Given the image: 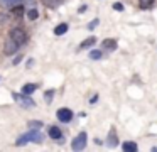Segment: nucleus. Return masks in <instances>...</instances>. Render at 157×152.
I'll list each match as a JSON object with an SVG mask.
<instances>
[{
	"label": "nucleus",
	"instance_id": "nucleus-19",
	"mask_svg": "<svg viewBox=\"0 0 157 152\" xmlns=\"http://www.w3.org/2000/svg\"><path fill=\"white\" fill-rule=\"evenodd\" d=\"M103 54H101V51H91V53H90V57H91V59H100V57H101Z\"/></svg>",
	"mask_w": 157,
	"mask_h": 152
},
{
	"label": "nucleus",
	"instance_id": "nucleus-18",
	"mask_svg": "<svg viewBox=\"0 0 157 152\" xmlns=\"http://www.w3.org/2000/svg\"><path fill=\"white\" fill-rule=\"evenodd\" d=\"M42 127V122L39 120H31L29 122V128H41Z\"/></svg>",
	"mask_w": 157,
	"mask_h": 152
},
{
	"label": "nucleus",
	"instance_id": "nucleus-12",
	"mask_svg": "<svg viewBox=\"0 0 157 152\" xmlns=\"http://www.w3.org/2000/svg\"><path fill=\"white\" fill-rule=\"evenodd\" d=\"M36 90H37V84L36 83H25L24 86H22V93L24 95H32Z\"/></svg>",
	"mask_w": 157,
	"mask_h": 152
},
{
	"label": "nucleus",
	"instance_id": "nucleus-2",
	"mask_svg": "<svg viewBox=\"0 0 157 152\" xmlns=\"http://www.w3.org/2000/svg\"><path fill=\"white\" fill-rule=\"evenodd\" d=\"M7 37L14 41V42L17 44L19 47H22L24 44H27V39H29V37H27V32H25L22 27H12Z\"/></svg>",
	"mask_w": 157,
	"mask_h": 152
},
{
	"label": "nucleus",
	"instance_id": "nucleus-15",
	"mask_svg": "<svg viewBox=\"0 0 157 152\" xmlns=\"http://www.w3.org/2000/svg\"><path fill=\"white\" fill-rule=\"evenodd\" d=\"M95 42H96V37H95V36H90L88 39H85L81 44H79V49H86V47H91Z\"/></svg>",
	"mask_w": 157,
	"mask_h": 152
},
{
	"label": "nucleus",
	"instance_id": "nucleus-24",
	"mask_svg": "<svg viewBox=\"0 0 157 152\" xmlns=\"http://www.w3.org/2000/svg\"><path fill=\"white\" fill-rule=\"evenodd\" d=\"M78 12H79V14L86 12V5H81V7H79V9H78Z\"/></svg>",
	"mask_w": 157,
	"mask_h": 152
},
{
	"label": "nucleus",
	"instance_id": "nucleus-23",
	"mask_svg": "<svg viewBox=\"0 0 157 152\" xmlns=\"http://www.w3.org/2000/svg\"><path fill=\"white\" fill-rule=\"evenodd\" d=\"M21 61H22V56H17V57H15L14 61H12V63H14V66H17V64L21 63Z\"/></svg>",
	"mask_w": 157,
	"mask_h": 152
},
{
	"label": "nucleus",
	"instance_id": "nucleus-25",
	"mask_svg": "<svg viewBox=\"0 0 157 152\" xmlns=\"http://www.w3.org/2000/svg\"><path fill=\"white\" fill-rule=\"evenodd\" d=\"M96 100H98V95H95V96H93L91 100H90V103H91V105H93V103H96Z\"/></svg>",
	"mask_w": 157,
	"mask_h": 152
},
{
	"label": "nucleus",
	"instance_id": "nucleus-6",
	"mask_svg": "<svg viewBox=\"0 0 157 152\" xmlns=\"http://www.w3.org/2000/svg\"><path fill=\"white\" fill-rule=\"evenodd\" d=\"M48 134H49V137H51L52 140H58L59 144H63V140H64V137H63V132H61V128H59V127H56V125H51V127H49Z\"/></svg>",
	"mask_w": 157,
	"mask_h": 152
},
{
	"label": "nucleus",
	"instance_id": "nucleus-3",
	"mask_svg": "<svg viewBox=\"0 0 157 152\" xmlns=\"http://www.w3.org/2000/svg\"><path fill=\"white\" fill-rule=\"evenodd\" d=\"M15 103H19L21 107L24 108H34L36 107V101L31 98V95H24V93H12Z\"/></svg>",
	"mask_w": 157,
	"mask_h": 152
},
{
	"label": "nucleus",
	"instance_id": "nucleus-22",
	"mask_svg": "<svg viewBox=\"0 0 157 152\" xmlns=\"http://www.w3.org/2000/svg\"><path fill=\"white\" fill-rule=\"evenodd\" d=\"M98 22H100V20H98V19H95V20H93L91 24H88V29H90V30H93V29H95L96 25H98Z\"/></svg>",
	"mask_w": 157,
	"mask_h": 152
},
{
	"label": "nucleus",
	"instance_id": "nucleus-16",
	"mask_svg": "<svg viewBox=\"0 0 157 152\" xmlns=\"http://www.w3.org/2000/svg\"><path fill=\"white\" fill-rule=\"evenodd\" d=\"M154 2H155V0H139V5L142 10H149V9H152Z\"/></svg>",
	"mask_w": 157,
	"mask_h": 152
},
{
	"label": "nucleus",
	"instance_id": "nucleus-8",
	"mask_svg": "<svg viewBox=\"0 0 157 152\" xmlns=\"http://www.w3.org/2000/svg\"><path fill=\"white\" fill-rule=\"evenodd\" d=\"M106 144H108V147H117V145H118V135H117V130L113 127L110 128V132H108Z\"/></svg>",
	"mask_w": 157,
	"mask_h": 152
},
{
	"label": "nucleus",
	"instance_id": "nucleus-21",
	"mask_svg": "<svg viewBox=\"0 0 157 152\" xmlns=\"http://www.w3.org/2000/svg\"><path fill=\"white\" fill-rule=\"evenodd\" d=\"M113 9H115V10H118V12H123V9H125V7H123V3L115 2V3H113Z\"/></svg>",
	"mask_w": 157,
	"mask_h": 152
},
{
	"label": "nucleus",
	"instance_id": "nucleus-14",
	"mask_svg": "<svg viewBox=\"0 0 157 152\" xmlns=\"http://www.w3.org/2000/svg\"><path fill=\"white\" fill-rule=\"evenodd\" d=\"M122 149H123L125 152H137V150H139V147H137L135 142H130V140H128V142H123Z\"/></svg>",
	"mask_w": 157,
	"mask_h": 152
},
{
	"label": "nucleus",
	"instance_id": "nucleus-1",
	"mask_svg": "<svg viewBox=\"0 0 157 152\" xmlns=\"http://www.w3.org/2000/svg\"><path fill=\"white\" fill-rule=\"evenodd\" d=\"M44 142V134L39 132L37 128H31L29 132H25L24 135L17 138L15 145H25V144H42Z\"/></svg>",
	"mask_w": 157,
	"mask_h": 152
},
{
	"label": "nucleus",
	"instance_id": "nucleus-9",
	"mask_svg": "<svg viewBox=\"0 0 157 152\" xmlns=\"http://www.w3.org/2000/svg\"><path fill=\"white\" fill-rule=\"evenodd\" d=\"M101 47L106 51H115L118 47V42H117V39H105L101 42Z\"/></svg>",
	"mask_w": 157,
	"mask_h": 152
},
{
	"label": "nucleus",
	"instance_id": "nucleus-17",
	"mask_svg": "<svg viewBox=\"0 0 157 152\" xmlns=\"http://www.w3.org/2000/svg\"><path fill=\"white\" fill-rule=\"evenodd\" d=\"M25 15H27L29 20H36L39 17V12H37V9H29L27 12H25Z\"/></svg>",
	"mask_w": 157,
	"mask_h": 152
},
{
	"label": "nucleus",
	"instance_id": "nucleus-20",
	"mask_svg": "<svg viewBox=\"0 0 157 152\" xmlns=\"http://www.w3.org/2000/svg\"><path fill=\"white\" fill-rule=\"evenodd\" d=\"M46 101H48V103H51V100H52V96H54V90H49V91H46Z\"/></svg>",
	"mask_w": 157,
	"mask_h": 152
},
{
	"label": "nucleus",
	"instance_id": "nucleus-11",
	"mask_svg": "<svg viewBox=\"0 0 157 152\" xmlns=\"http://www.w3.org/2000/svg\"><path fill=\"white\" fill-rule=\"evenodd\" d=\"M42 3H44L48 9H58L59 5H63L64 3V0H41Z\"/></svg>",
	"mask_w": 157,
	"mask_h": 152
},
{
	"label": "nucleus",
	"instance_id": "nucleus-4",
	"mask_svg": "<svg viewBox=\"0 0 157 152\" xmlns=\"http://www.w3.org/2000/svg\"><path fill=\"white\" fill-rule=\"evenodd\" d=\"M86 142H88V135H86V132H79V134L73 138L71 149L73 150H83V149L86 147Z\"/></svg>",
	"mask_w": 157,
	"mask_h": 152
},
{
	"label": "nucleus",
	"instance_id": "nucleus-5",
	"mask_svg": "<svg viewBox=\"0 0 157 152\" xmlns=\"http://www.w3.org/2000/svg\"><path fill=\"white\" fill-rule=\"evenodd\" d=\"M56 115H58V120L63 122V123H69L73 120V111L69 108H59Z\"/></svg>",
	"mask_w": 157,
	"mask_h": 152
},
{
	"label": "nucleus",
	"instance_id": "nucleus-13",
	"mask_svg": "<svg viewBox=\"0 0 157 152\" xmlns=\"http://www.w3.org/2000/svg\"><path fill=\"white\" fill-rule=\"evenodd\" d=\"M68 29H69V25L66 22H63V24H59V25L54 27V34H56V36H63V34L68 32Z\"/></svg>",
	"mask_w": 157,
	"mask_h": 152
},
{
	"label": "nucleus",
	"instance_id": "nucleus-7",
	"mask_svg": "<svg viewBox=\"0 0 157 152\" xmlns=\"http://www.w3.org/2000/svg\"><path fill=\"white\" fill-rule=\"evenodd\" d=\"M19 49H21V47H19L17 44H15L14 41H12V39H9V37L5 39V44H4V53L7 54V56H12V54H15Z\"/></svg>",
	"mask_w": 157,
	"mask_h": 152
},
{
	"label": "nucleus",
	"instance_id": "nucleus-10",
	"mask_svg": "<svg viewBox=\"0 0 157 152\" xmlns=\"http://www.w3.org/2000/svg\"><path fill=\"white\" fill-rule=\"evenodd\" d=\"M25 0H0V5L5 7V9H14L15 5H21Z\"/></svg>",
	"mask_w": 157,
	"mask_h": 152
}]
</instances>
